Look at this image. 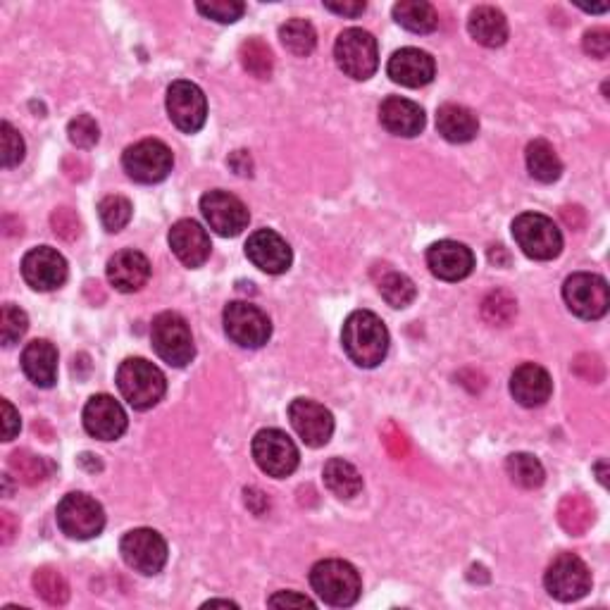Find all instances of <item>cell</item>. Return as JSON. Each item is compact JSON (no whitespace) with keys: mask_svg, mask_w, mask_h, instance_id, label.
I'll return each instance as SVG.
<instances>
[{"mask_svg":"<svg viewBox=\"0 0 610 610\" xmlns=\"http://www.w3.org/2000/svg\"><path fill=\"white\" fill-rule=\"evenodd\" d=\"M341 344H344L346 356L358 367L382 365L389 353V332L384 322L370 310H356L346 317L344 329H341Z\"/></svg>","mask_w":610,"mask_h":610,"instance_id":"6da1fadb","label":"cell"},{"mask_svg":"<svg viewBox=\"0 0 610 610\" xmlns=\"http://www.w3.org/2000/svg\"><path fill=\"white\" fill-rule=\"evenodd\" d=\"M310 584L327 606L336 608L353 606L360 599V591H363L358 570L339 558H327L315 563L313 570H310Z\"/></svg>","mask_w":610,"mask_h":610,"instance_id":"7a4b0ae2","label":"cell"},{"mask_svg":"<svg viewBox=\"0 0 610 610\" xmlns=\"http://www.w3.org/2000/svg\"><path fill=\"white\" fill-rule=\"evenodd\" d=\"M117 387L134 410H148L163 401L167 379L153 363L143 358H127L117 370Z\"/></svg>","mask_w":610,"mask_h":610,"instance_id":"3957f363","label":"cell"},{"mask_svg":"<svg viewBox=\"0 0 610 610\" xmlns=\"http://www.w3.org/2000/svg\"><path fill=\"white\" fill-rule=\"evenodd\" d=\"M334 60L346 77L365 82L379 67L377 39L365 29H344L334 43Z\"/></svg>","mask_w":610,"mask_h":610,"instance_id":"277c9868","label":"cell"},{"mask_svg":"<svg viewBox=\"0 0 610 610\" xmlns=\"http://www.w3.org/2000/svg\"><path fill=\"white\" fill-rule=\"evenodd\" d=\"M153 351L160 360H165L172 367H186L196 356L194 334H191L189 322L179 313H160L153 320L151 327Z\"/></svg>","mask_w":610,"mask_h":610,"instance_id":"5b68a950","label":"cell"},{"mask_svg":"<svg viewBox=\"0 0 610 610\" xmlns=\"http://www.w3.org/2000/svg\"><path fill=\"white\" fill-rule=\"evenodd\" d=\"M513 236L520 251L532 260H553L563 251V234L551 217L522 213L513 222Z\"/></svg>","mask_w":610,"mask_h":610,"instance_id":"8992f818","label":"cell"},{"mask_svg":"<svg viewBox=\"0 0 610 610\" xmlns=\"http://www.w3.org/2000/svg\"><path fill=\"white\" fill-rule=\"evenodd\" d=\"M55 518H58V527L62 529V534H67V537L77 541L98 537L105 527L103 506L96 499H91L89 494H82V491L67 494L65 499L58 503Z\"/></svg>","mask_w":610,"mask_h":610,"instance_id":"52a82bcc","label":"cell"},{"mask_svg":"<svg viewBox=\"0 0 610 610\" xmlns=\"http://www.w3.org/2000/svg\"><path fill=\"white\" fill-rule=\"evenodd\" d=\"M122 167L134 182L158 184L170 177L174 167V155L163 141L143 139L124 151Z\"/></svg>","mask_w":610,"mask_h":610,"instance_id":"ba28073f","label":"cell"},{"mask_svg":"<svg viewBox=\"0 0 610 610\" xmlns=\"http://www.w3.org/2000/svg\"><path fill=\"white\" fill-rule=\"evenodd\" d=\"M253 458L265 475L284 479L298 468V448L294 439L282 429H260L253 437Z\"/></svg>","mask_w":610,"mask_h":610,"instance_id":"9c48e42d","label":"cell"},{"mask_svg":"<svg viewBox=\"0 0 610 610\" xmlns=\"http://www.w3.org/2000/svg\"><path fill=\"white\" fill-rule=\"evenodd\" d=\"M224 332L236 346L263 348L272 336V322L258 305L234 301L224 308Z\"/></svg>","mask_w":610,"mask_h":610,"instance_id":"30bf717a","label":"cell"},{"mask_svg":"<svg viewBox=\"0 0 610 610\" xmlns=\"http://www.w3.org/2000/svg\"><path fill=\"white\" fill-rule=\"evenodd\" d=\"M544 584L553 599L563 603L580 601L591 591V572L580 556L560 553L558 558H553L549 570H546Z\"/></svg>","mask_w":610,"mask_h":610,"instance_id":"8fae6325","label":"cell"},{"mask_svg":"<svg viewBox=\"0 0 610 610\" xmlns=\"http://www.w3.org/2000/svg\"><path fill=\"white\" fill-rule=\"evenodd\" d=\"M563 298L570 313L582 317V320H599L608 313L610 305L606 279L591 275V272H577V275L565 279Z\"/></svg>","mask_w":610,"mask_h":610,"instance_id":"7c38bea8","label":"cell"},{"mask_svg":"<svg viewBox=\"0 0 610 610\" xmlns=\"http://www.w3.org/2000/svg\"><path fill=\"white\" fill-rule=\"evenodd\" d=\"M120 553L129 568L141 575H158L167 563V541L155 529L139 527L122 537Z\"/></svg>","mask_w":610,"mask_h":610,"instance_id":"4fadbf2b","label":"cell"},{"mask_svg":"<svg viewBox=\"0 0 610 610\" xmlns=\"http://www.w3.org/2000/svg\"><path fill=\"white\" fill-rule=\"evenodd\" d=\"M167 115L174 127L184 134H196L201 132L205 120H208V101H205V93L201 86L194 82H174L167 89Z\"/></svg>","mask_w":610,"mask_h":610,"instance_id":"5bb4252c","label":"cell"},{"mask_svg":"<svg viewBox=\"0 0 610 610\" xmlns=\"http://www.w3.org/2000/svg\"><path fill=\"white\" fill-rule=\"evenodd\" d=\"M201 213L215 234L239 236L251 222V213L244 203L229 191L215 189L201 198Z\"/></svg>","mask_w":610,"mask_h":610,"instance_id":"9a60e30c","label":"cell"},{"mask_svg":"<svg viewBox=\"0 0 610 610\" xmlns=\"http://www.w3.org/2000/svg\"><path fill=\"white\" fill-rule=\"evenodd\" d=\"M289 420L303 444L310 448L327 446L334 434L332 413L313 398H294L289 406Z\"/></svg>","mask_w":610,"mask_h":610,"instance_id":"2e32d148","label":"cell"},{"mask_svg":"<svg viewBox=\"0 0 610 610\" xmlns=\"http://www.w3.org/2000/svg\"><path fill=\"white\" fill-rule=\"evenodd\" d=\"M22 277L34 291L60 289L67 279V260L51 246L31 248L22 258Z\"/></svg>","mask_w":610,"mask_h":610,"instance_id":"e0dca14e","label":"cell"},{"mask_svg":"<svg viewBox=\"0 0 610 610\" xmlns=\"http://www.w3.org/2000/svg\"><path fill=\"white\" fill-rule=\"evenodd\" d=\"M246 255L258 270L267 272V275H284L294 263L291 246L275 229H258V232L248 236Z\"/></svg>","mask_w":610,"mask_h":610,"instance_id":"ac0fdd59","label":"cell"},{"mask_svg":"<svg viewBox=\"0 0 610 610\" xmlns=\"http://www.w3.org/2000/svg\"><path fill=\"white\" fill-rule=\"evenodd\" d=\"M84 427L93 439L115 441L127 432V413L112 396L96 394L84 406Z\"/></svg>","mask_w":610,"mask_h":610,"instance_id":"d6986e66","label":"cell"},{"mask_svg":"<svg viewBox=\"0 0 610 610\" xmlns=\"http://www.w3.org/2000/svg\"><path fill=\"white\" fill-rule=\"evenodd\" d=\"M427 265L437 279L444 282H460V279L470 277L475 270V255L465 244L458 241H437L429 246L427 251Z\"/></svg>","mask_w":610,"mask_h":610,"instance_id":"ffe728a7","label":"cell"},{"mask_svg":"<svg viewBox=\"0 0 610 610\" xmlns=\"http://www.w3.org/2000/svg\"><path fill=\"white\" fill-rule=\"evenodd\" d=\"M387 72L391 82L408 86V89H420L427 86L437 74L434 58L420 48H401L389 58Z\"/></svg>","mask_w":610,"mask_h":610,"instance_id":"44dd1931","label":"cell"},{"mask_svg":"<svg viewBox=\"0 0 610 610\" xmlns=\"http://www.w3.org/2000/svg\"><path fill=\"white\" fill-rule=\"evenodd\" d=\"M151 279V263L141 251L124 248L108 260V282L122 294L141 291Z\"/></svg>","mask_w":610,"mask_h":610,"instance_id":"7402d4cb","label":"cell"},{"mask_svg":"<svg viewBox=\"0 0 610 610\" xmlns=\"http://www.w3.org/2000/svg\"><path fill=\"white\" fill-rule=\"evenodd\" d=\"M167 239H170V248L179 258V263L191 267V270L201 267L210 258V248H213L210 246V236L194 220H179L170 229Z\"/></svg>","mask_w":610,"mask_h":610,"instance_id":"603a6c76","label":"cell"},{"mask_svg":"<svg viewBox=\"0 0 610 610\" xmlns=\"http://www.w3.org/2000/svg\"><path fill=\"white\" fill-rule=\"evenodd\" d=\"M510 394L525 408H539L553 394L551 375L537 363H525L510 377Z\"/></svg>","mask_w":610,"mask_h":610,"instance_id":"cb8c5ba5","label":"cell"},{"mask_svg":"<svg viewBox=\"0 0 610 610\" xmlns=\"http://www.w3.org/2000/svg\"><path fill=\"white\" fill-rule=\"evenodd\" d=\"M379 122L387 132L413 139L425 129V110L420 105L401 96H389L379 105Z\"/></svg>","mask_w":610,"mask_h":610,"instance_id":"d4e9b609","label":"cell"},{"mask_svg":"<svg viewBox=\"0 0 610 610\" xmlns=\"http://www.w3.org/2000/svg\"><path fill=\"white\" fill-rule=\"evenodd\" d=\"M22 370L36 387L51 389L58 382V348L46 339L31 341L22 351Z\"/></svg>","mask_w":610,"mask_h":610,"instance_id":"484cf974","label":"cell"},{"mask_svg":"<svg viewBox=\"0 0 610 610\" xmlns=\"http://www.w3.org/2000/svg\"><path fill=\"white\" fill-rule=\"evenodd\" d=\"M468 31L479 46L501 48L508 41V20L501 10L491 5H479L470 12Z\"/></svg>","mask_w":610,"mask_h":610,"instance_id":"4316f807","label":"cell"},{"mask_svg":"<svg viewBox=\"0 0 610 610\" xmlns=\"http://www.w3.org/2000/svg\"><path fill=\"white\" fill-rule=\"evenodd\" d=\"M437 129L446 141L468 143L479 134V120L465 105L446 103L437 110Z\"/></svg>","mask_w":610,"mask_h":610,"instance_id":"83f0119b","label":"cell"},{"mask_svg":"<svg viewBox=\"0 0 610 610\" xmlns=\"http://www.w3.org/2000/svg\"><path fill=\"white\" fill-rule=\"evenodd\" d=\"M322 477H325L327 489L341 501L356 499L360 491H363V477H360L356 465H351L344 458L329 460L325 470H322Z\"/></svg>","mask_w":610,"mask_h":610,"instance_id":"f1b7e54d","label":"cell"},{"mask_svg":"<svg viewBox=\"0 0 610 610\" xmlns=\"http://www.w3.org/2000/svg\"><path fill=\"white\" fill-rule=\"evenodd\" d=\"M527 170L534 179L541 184H553L558 182L560 174H563V163H560L556 148L549 141L534 139L527 146Z\"/></svg>","mask_w":610,"mask_h":610,"instance_id":"f546056e","label":"cell"},{"mask_svg":"<svg viewBox=\"0 0 610 610\" xmlns=\"http://www.w3.org/2000/svg\"><path fill=\"white\" fill-rule=\"evenodd\" d=\"M394 20L413 34H432L439 27V12L425 0H401L394 5Z\"/></svg>","mask_w":610,"mask_h":610,"instance_id":"4dcf8cb0","label":"cell"},{"mask_svg":"<svg viewBox=\"0 0 610 610\" xmlns=\"http://www.w3.org/2000/svg\"><path fill=\"white\" fill-rule=\"evenodd\" d=\"M558 522L572 537H582L594 525V506L582 494H568L558 506Z\"/></svg>","mask_w":610,"mask_h":610,"instance_id":"1f68e13d","label":"cell"},{"mask_svg":"<svg viewBox=\"0 0 610 610\" xmlns=\"http://www.w3.org/2000/svg\"><path fill=\"white\" fill-rule=\"evenodd\" d=\"M506 472L510 482L518 484L520 489H539L546 479L544 465L532 453H513V456H508Z\"/></svg>","mask_w":610,"mask_h":610,"instance_id":"d6a6232c","label":"cell"},{"mask_svg":"<svg viewBox=\"0 0 610 610\" xmlns=\"http://www.w3.org/2000/svg\"><path fill=\"white\" fill-rule=\"evenodd\" d=\"M8 468L15 475L17 482L27 484V487H36V484L46 482L51 475L53 465L46 458L34 456L31 451H15L8 458Z\"/></svg>","mask_w":610,"mask_h":610,"instance_id":"836d02e7","label":"cell"},{"mask_svg":"<svg viewBox=\"0 0 610 610\" xmlns=\"http://www.w3.org/2000/svg\"><path fill=\"white\" fill-rule=\"evenodd\" d=\"M279 39H282V46L286 51L291 55H298V58L310 55L317 46L315 27L308 20H301V17L282 24V29H279Z\"/></svg>","mask_w":610,"mask_h":610,"instance_id":"e575fe53","label":"cell"},{"mask_svg":"<svg viewBox=\"0 0 610 610\" xmlns=\"http://www.w3.org/2000/svg\"><path fill=\"white\" fill-rule=\"evenodd\" d=\"M377 289L391 308H408L417 296L413 279L396 270H389V267L382 272V277H377Z\"/></svg>","mask_w":610,"mask_h":610,"instance_id":"d590c367","label":"cell"},{"mask_svg":"<svg viewBox=\"0 0 610 610\" xmlns=\"http://www.w3.org/2000/svg\"><path fill=\"white\" fill-rule=\"evenodd\" d=\"M239 58L244 70L255 79H270L275 70V58H272L270 46L263 39H248L241 43Z\"/></svg>","mask_w":610,"mask_h":610,"instance_id":"8d00e7d4","label":"cell"},{"mask_svg":"<svg viewBox=\"0 0 610 610\" xmlns=\"http://www.w3.org/2000/svg\"><path fill=\"white\" fill-rule=\"evenodd\" d=\"M34 584L36 594L41 596L48 606H65L70 601V584H67L65 577H62L60 570L55 568H39L34 572Z\"/></svg>","mask_w":610,"mask_h":610,"instance_id":"74e56055","label":"cell"},{"mask_svg":"<svg viewBox=\"0 0 610 610\" xmlns=\"http://www.w3.org/2000/svg\"><path fill=\"white\" fill-rule=\"evenodd\" d=\"M518 315V301L508 294V291H491V294L482 301V317L489 325L506 327Z\"/></svg>","mask_w":610,"mask_h":610,"instance_id":"f35d334b","label":"cell"},{"mask_svg":"<svg viewBox=\"0 0 610 610\" xmlns=\"http://www.w3.org/2000/svg\"><path fill=\"white\" fill-rule=\"evenodd\" d=\"M132 203L127 201L124 196H105L101 203H98V215H101V222L105 227V232L117 234L132 222Z\"/></svg>","mask_w":610,"mask_h":610,"instance_id":"ab89813d","label":"cell"},{"mask_svg":"<svg viewBox=\"0 0 610 610\" xmlns=\"http://www.w3.org/2000/svg\"><path fill=\"white\" fill-rule=\"evenodd\" d=\"M27 329H29L27 313H24L22 308H17V305L5 303L3 310H0V341H3V346L17 344V341L27 334Z\"/></svg>","mask_w":610,"mask_h":610,"instance_id":"60d3db41","label":"cell"},{"mask_svg":"<svg viewBox=\"0 0 610 610\" xmlns=\"http://www.w3.org/2000/svg\"><path fill=\"white\" fill-rule=\"evenodd\" d=\"M196 10L213 22L234 24L236 20H241L246 5L239 3V0H213V3H198Z\"/></svg>","mask_w":610,"mask_h":610,"instance_id":"b9f144b4","label":"cell"},{"mask_svg":"<svg viewBox=\"0 0 610 610\" xmlns=\"http://www.w3.org/2000/svg\"><path fill=\"white\" fill-rule=\"evenodd\" d=\"M0 151H3L0 155H3L5 170L20 165L24 160V139L10 122L0 124Z\"/></svg>","mask_w":610,"mask_h":610,"instance_id":"7bdbcfd3","label":"cell"},{"mask_svg":"<svg viewBox=\"0 0 610 610\" xmlns=\"http://www.w3.org/2000/svg\"><path fill=\"white\" fill-rule=\"evenodd\" d=\"M67 134H70L72 146L77 148H93L101 139V129H98L96 120L91 115H77L67 127Z\"/></svg>","mask_w":610,"mask_h":610,"instance_id":"ee69618b","label":"cell"},{"mask_svg":"<svg viewBox=\"0 0 610 610\" xmlns=\"http://www.w3.org/2000/svg\"><path fill=\"white\" fill-rule=\"evenodd\" d=\"M51 227H53V234L60 236V239H65V241L79 239V234H82V222H79V215L74 213L72 208L53 210Z\"/></svg>","mask_w":610,"mask_h":610,"instance_id":"f6af8a7d","label":"cell"},{"mask_svg":"<svg viewBox=\"0 0 610 610\" xmlns=\"http://www.w3.org/2000/svg\"><path fill=\"white\" fill-rule=\"evenodd\" d=\"M584 53L591 55V58L603 60L608 58L610 53V31L603 27L589 29L587 34H584Z\"/></svg>","mask_w":610,"mask_h":610,"instance_id":"bcb514c9","label":"cell"},{"mask_svg":"<svg viewBox=\"0 0 610 610\" xmlns=\"http://www.w3.org/2000/svg\"><path fill=\"white\" fill-rule=\"evenodd\" d=\"M572 370H575V375L587 379V382H601L603 379V363L596 356H589V353L577 358L572 363Z\"/></svg>","mask_w":610,"mask_h":610,"instance_id":"7dc6e473","label":"cell"},{"mask_svg":"<svg viewBox=\"0 0 610 610\" xmlns=\"http://www.w3.org/2000/svg\"><path fill=\"white\" fill-rule=\"evenodd\" d=\"M267 606H272V608H315V601H310L308 596L296 594V591H277L275 596L267 599Z\"/></svg>","mask_w":610,"mask_h":610,"instance_id":"c3c4849f","label":"cell"},{"mask_svg":"<svg viewBox=\"0 0 610 610\" xmlns=\"http://www.w3.org/2000/svg\"><path fill=\"white\" fill-rule=\"evenodd\" d=\"M0 408H3V441H12L20 434V427H22V420H20V413H17L15 408H12L10 401H0Z\"/></svg>","mask_w":610,"mask_h":610,"instance_id":"681fc988","label":"cell"},{"mask_svg":"<svg viewBox=\"0 0 610 610\" xmlns=\"http://www.w3.org/2000/svg\"><path fill=\"white\" fill-rule=\"evenodd\" d=\"M384 444H387L389 453L394 458H403L408 453V441L394 425H389L387 429H384Z\"/></svg>","mask_w":610,"mask_h":610,"instance_id":"f907efd6","label":"cell"},{"mask_svg":"<svg viewBox=\"0 0 610 610\" xmlns=\"http://www.w3.org/2000/svg\"><path fill=\"white\" fill-rule=\"evenodd\" d=\"M365 8L367 5L363 3V0H353V3H332V0H327L325 3V10L336 12V15L351 17V20H356V17L363 15Z\"/></svg>","mask_w":610,"mask_h":610,"instance_id":"816d5d0a","label":"cell"},{"mask_svg":"<svg viewBox=\"0 0 610 610\" xmlns=\"http://www.w3.org/2000/svg\"><path fill=\"white\" fill-rule=\"evenodd\" d=\"M227 163L236 174H241V177H251L253 174V160L251 155H248V151H234L229 155Z\"/></svg>","mask_w":610,"mask_h":610,"instance_id":"f5cc1de1","label":"cell"},{"mask_svg":"<svg viewBox=\"0 0 610 610\" xmlns=\"http://www.w3.org/2000/svg\"><path fill=\"white\" fill-rule=\"evenodd\" d=\"M17 532H20V522H17L10 510H3V513H0V534H3L0 539H3V544H10Z\"/></svg>","mask_w":610,"mask_h":610,"instance_id":"db71d44e","label":"cell"},{"mask_svg":"<svg viewBox=\"0 0 610 610\" xmlns=\"http://www.w3.org/2000/svg\"><path fill=\"white\" fill-rule=\"evenodd\" d=\"M560 217H563V222L572 229L584 227V210L577 208V205H565V208L560 210Z\"/></svg>","mask_w":610,"mask_h":610,"instance_id":"11a10c76","label":"cell"},{"mask_svg":"<svg viewBox=\"0 0 610 610\" xmlns=\"http://www.w3.org/2000/svg\"><path fill=\"white\" fill-rule=\"evenodd\" d=\"M246 506L251 508L255 515H263V513H265V508L270 506V501L265 499L263 491H258V489H246Z\"/></svg>","mask_w":610,"mask_h":610,"instance_id":"9f6ffc18","label":"cell"},{"mask_svg":"<svg viewBox=\"0 0 610 610\" xmlns=\"http://www.w3.org/2000/svg\"><path fill=\"white\" fill-rule=\"evenodd\" d=\"M489 258H491V263H496V265H508V253H506V248H503V246L491 248Z\"/></svg>","mask_w":610,"mask_h":610,"instance_id":"6f0895ef","label":"cell"},{"mask_svg":"<svg viewBox=\"0 0 610 610\" xmlns=\"http://www.w3.org/2000/svg\"><path fill=\"white\" fill-rule=\"evenodd\" d=\"M596 470H599V482L603 484V487H606V484H608V479H606V463H603V460H601V463H596Z\"/></svg>","mask_w":610,"mask_h":610,"instance_id":"680465c9","label":"cell"},{"mask_svg":"<svg viewBox=\"0 0 610 610\" xmlns=\"http://www.w3.org/2000/svg\"><path fill=\"white\" fill-rule=\"evenodd\" d=\"M210 606H232V608H236V603L234 601H208V603H203V608H210Z\"/></svg>","mask_w":610,"mask_h":610,"instance_id":"91938a15","label":"cell"}]
</instances>
